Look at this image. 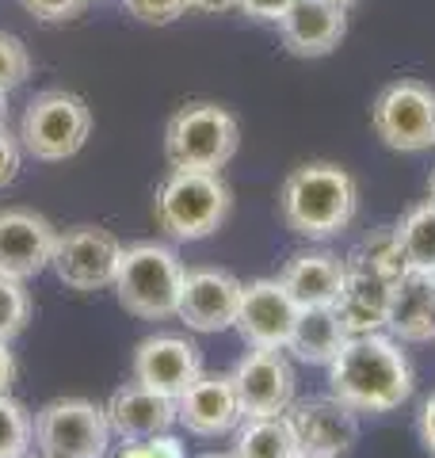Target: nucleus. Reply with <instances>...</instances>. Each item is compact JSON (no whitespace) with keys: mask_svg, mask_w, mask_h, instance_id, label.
<instances>
[{"mask_svg":"<svg viewBox=\"0 0 435 458\" xmlns=\"http://www.w3.org/2000/svg\"><path fill=\"white\" fill-rule=\"evenodd\" d=\"M328 386L355 412H394L416 390V370L401 340L386 333L347 336L328 363Z\"/></svg>","mask_w":435,"mask_h":458,"instance_id":"obj_1","label":"nucleus"},{"mask_svg":"<svg viewBox=\"0 0 435 458\" xmlns=\"http://www.w3.org/2000/svg\"><path fill=\"white\" fill-rule=\"evenodd\" d=\"M359 214V183L332 161H310L286 172L279 188V218L294 237H340Z\"/></svg>","mask_w":435,"mask_h":458,"instance_id":"obj_2","label":"nucleus"},{"mask_svg":"<svg viewBox=\"0 0 435 458\" xmlns=\"http://www.w3.org/2000/svg\"><path fill=\"white\" fill-rule=\"evenodd\" d=\"M183 264L168 245L157 241H138V245L123 249L119 271H115V298L126 313L141 321H168L180 310L183 291Z\"/></svg>","mask_w":435,"mask_h":458,"instance_id":"obj_3","label":"nucleus"},{"mask_svg":"<svg viewBox=\"0 0 435 458\" xmlns=\"http://www.w3.org/2000/svg\"><path fill=\"white\" fill-rule=\"evenodd\" d=\"M234 207V191L222 180V172H192L172 168L157 188V225L172 241H202L222 229Z\"/></svg>","mask_w":435,"mask_h":458,"instance_id":"obj_4","label":"nucleus"},{"mask_svg":"<svg viewBox=\"0 0 435 458\" xmlns=\"http://www.w3.org/2000/svg\"><path fill=\"white\" fill-rule=\"evenodd\" d=\"M241 126L218 104H187L165 126V157L172 168L222 172L237 157Z\"/></svg>","mask_w":435,"mask_h":458,"instance_id":"obj_5","label":"nucleus"},{"mask_svg":"<svg viewBox=\"0 0 435 458\" xmlns=\"http://www.w3.org/2000/svg\"><path fill=\"white\" fill-rule=\"evenodd\" d=\"M92 134V111L77 92L65 89H47L38 92L23 111L20 123V146L27 157L42 165L69 161L84 149Z\"/></svg>","mask_w":435,"mask_h":458,"instance_id":"obj_6","label":"nucleus"},{"mask_svg":"<svg viewBox=\"0 0 435 458\" xmlns=\"http://www.w3.org/2000/svg\"><path fill=\"white\" fill-rule=\"evenodd\" d=\"M111 443L107 409L84 397H57L35 417V451L42 458H104Z\"/></svg>","mask_w":435,"mask_h":458,"instance_id":"obj_7","label":"nucleus"},{"mask_svg":"<svg viewBox=\"0 0 435 458\" xmlns=\"http://www.w3.org/2000/svg\"><path fill=\"white\" fill-rule=\"evenodd\" d=\"M371 126L386 149H435V89L424 81H394L371 107Z\"/></svg>","mask_w":435,"mask_h":458,"instance_id":"obj_8","label":"nucleus"},{"mask_svg":"<svg viewBox=\"0 0 435 458\" xmlns=\"http://www.w3.org/2000/svg\"><path fill=\"white\" fill-rule=\"evenodd\" d=\"M119 256H123V245L111 229L77 225L57 237L50 267L69 291H104V286H115Z\"/></svg>","mask_w":435,"mask_h":458,"instance_id":"obj_9","label":"nucleus"},{"mask_svg":"<svg viewBox=\"0 0 435 458\" xmlns=\"http://www.w3.org/2000/svg\"><path fill=\"white\" fill-rule=\"evenodd\" d=\"M57 229L47 214L27 207H4L0 210V276L8 279H35L54 264Z\"/></svg>","mask_w":435,"mask_h":458,"instance_id":"obj_10","label":"nucleus"},{"mask_svg":"<svg viewBox=\"0 0 435 458\" xmlns=\"http://www.w3.org/2000/svg\"><path fill=\"white\" fill-rule=\"evenodd\" d=\"M234 390L244 417H279L294 405V367L279 348H249L234 367Z\"/></svg>","mask_w":435,"mask_h":458,"instance_id":"obj_11","label":"nucleus"},{"mask_svg":"<svg viewBox=\"0 0 435 458\" xmlns=\"http://www.w3.org/2000/svg\"><path fill=\"white\" fill-rule=\"evenodd\" d=\"M298 302L290 298V291L279 279H256L244 283L241 291V310L234 328L249 348H279L286 352V340L294 333L298 321Z\"/></svg>","mask_w":435,"mask_h":458,"instance_id":"obj_12","label":"nucleus"},{"mask_svg":"<svg viewBox=\"0 0 435 458\" xmlns=\"http://www.w3.org/2000/svg\"><path fill=\"white\" fill-rule=\"evenodd\" d=\"M244 283L222 267H195L183 276L176 318L192 333H226L237 321Z\"/></svg>","mask_w":435,"mask_h":458,"instance_id":"obj_13","label":"nucleus"},{"mask_svg":"<svg viewBox=\"0 0 435 458\" xmlns=\"http://www.w3.org/2000/svg\"><path fill=\"white\" fill-rule=\"evenodd\" d=\"M286 417L294 424V436L306 454L344 458L359 439V412L347 405V401H340L337 394L294 401V405L286 409Z\"/></svg>","mask_w":435,"mask_h":458,"instance_id":"obj_14","label":"nucleus"},{"mask_svg":"<svg viewBox=\"0 0 435 458\" xmlns=\"http://www.w3.org/2000/svg\"><path fill=\"white\" fill-rule=\"evenodd\" d=\"M130 370H134V382L149 386L157 394L180 397L202 375V355L187 336L161 333V336H149L138 344Z\"/></svg>","mask_w":435,"mask_h":458,"instance_id":"obj_15","label":"nucleus"},{"mask_svg":"<svg viewBox=\"0 0 435 458\" xmlns=\"http://www.w3.org/2000/svg\"><path fill=\"white\" fill-rule=\"evenodd\" d=\"M344 286H340V298H337V318L344 325L347 336H362V333H386V321H389V302H394V283L397 279H386L382 271H371L362 264L344 260Z\"/></svg>","mask_w":435,"mask_h":458,"instance_id":"obj_16","label":"nucleus"},{"mask_svg":"<svg viewBox=\"0 0 435 458\" xmlns=\"http://www.w3.org/2000/svg\"><path fill=\"white\" fill-rule=\"evenodd\" d=\"M176 420L195 436H226L244 420L229 375H199L176 397Z\"/></svg>","mask_w":435,"mask_h":458,"instance_id":"obj_17","label":"nucleus"},{"mask_svg":"<svg viewBox=\"0 0 435 458\" xmlns=\"http://www.w3.org/2000/svg\"><path fill=\"white\" fill-rule=\"evenodd\" d=\"M279 31L294 57H325L347 35V8L337 0H294L279 20Z\"/></svg>","mask_w":435,"mask_h":458,"instance_id":"obj_18","label":"nucleus"},{"mask_svg":"<svg viewBox=\"0 0 435 458\" xmlns=\"http://www.w3.org/2000/svg\"><path fill=\"white\" fill-rule=\"evenodd\" d=\"M107 424H111V432L123 436L126 443L161 436L176 424V397L157 394L141 382H126L107 401Z\"/></svg>","mask_w":435,"mask_h":458,"instance_id":"obj_19","label":"nucleus"},{"mask_svg":"<svg viewBox=\"0 0 435 458\" xmlns=\"http://www.w3.org/2000/svg\"><path fill=\"white\" fill-rule=\"evenodd\" d=\"M386 328L401 344L435 340V271L409 267L394 283V302H389Z\"/></svg>","mask_w":435,"mask_h":458,"instance_id":"obj_20","label":"nucleus"},{"mask_svg":"<svg viewBox=\"0 0 435 458\" xmlns=\"http://www.w3.org/2000/svg\"><path fill=\"white\" fill-rule=\"evenodd\" d=\"M344 271L347 264L340 256H332L325 249H306L294 252L279 271V283L290 291V298L310 310V306H337L340 286H344Z\"/></svg>","mask_w":435,"mask_h":458,"instance_id":"obj_21","label":"nucleus"},{"mask_svg":"<svg viewBox=\"0 0 435 458\" xmlns=\"http://www.w3.org/2000/svg\"><path fill=\"white\" fill-rule=\"evenodd\" d=\"M344 325L337 318L332 306H310V310H298V321H294V333L286 340V352L294 355L298 363H310V367H328L337 360V352L344 348Z\"/></svg>","mask_w":435,"mask_h":458,"instance_id":"obj_22","label":"nucleus"},{"mask_svg":"<svg viewBox=\"0 0 435 458\" xmlns=\"http://www.w3.org/2000/svg\"><path fill=\"white\" fill-rule=\"evenodd\" d=\"M234 454L237 458H298L302 443L286 412H279V417H244Z\"/></svg>","mask_w":435,"mask_h":458,"instance_id":"obj_23","label":"nucleus"},{"mask_svg":"<svg viewBox=\"0 0 435 458\" xmlns=\"http://www.w3.org/2000/svg\"><path fill=\"white\" fill-rule=\"evenodd\" d=\"M394 229H397L405 264L416 271H435V203L431 199L405 210Z\"/></svg>","mask_w":435,"mask_h":458,"instance_id":"obj_24","label":"nucleus"},{"mask_svg":"<svg viewBox=\"0 0 435 458\" xmlns=\"http://www.w3.org/2000/svg\"><path fill=\"white\" fill-rule=\"evenodd\" d=\"M347 260H352V264H362V267H371V271H382L386 279H401L405 271H409L394 225L371 229V233L352 249V256H347Z\"/></svg>","mask_w":435,"mask_h":458,"instance_id":"obj_25","label":"nucleus"},{"mask_svg":"<svg viewBox=\"0 0 435 458\" xmlns=\"http://www.w3.org/2000/svg\"><path fill=\"white\" fill-rule=\"evenodd\" d=\"M35 420L16 397L0 394V458H31Z\"/></svg>","mask_w":435,"mask_h":458,"instance_id":"obj_26","label":"nucleus"},{"mask_svg":"<svg viewBox=\"0 0 435 458\" xmlns=\"http://www.w3.org/2000/svg\"><path fill=\"white\" fill-rule=\"evenodd\" d=\"M31 321V294L20 279L0 276V340L20 336Z\"/></svg>","mask_w":435,"mask_h":458,"instance_id":"obj_27","label":"nucleus"},{"mask_svg":"<svg viewBox=\"0 0 435 458\" xmlns=\"http://www.w3.org/2000/svg\"><path fill=\"white\" fill-rule=\"evenodd\" d=\"M31 69H35V62H31L27 42L8 35V31H0V92L20 89V84L31 77Z\"/></svg>","mask_w":435,"mask_h":458,"instance_id":"obj_28","label":"nucleus"},{"mask_svg":"<svg viewBox=\"0 0 435 458\" xmlns=\"http://www.w3.org/2000/svg\"><path fill=\"white\" fill-rule=\"evenodd\" d=\"M126 16H134L138 23H153V27H165V23H176L180 16L192 12L187 0H123Z\"/></svg>","mask_w":435,"mask_h":458,"instance_id":"obj_29","label":"nucleus"},{"mask_svg":"<svg viewBox=\"0 0 435 458\" xmlns=\"http://www.w3.org/2000/svg\"><path fill=\"white\" fill-rule=\"evenodd\" d=\"M115 458H183V443L176 436H149V439H130Z\"/></svg>","mask_w":435,"mask_h":458,"instance_id":"obj_30","label":"nucleus"},{"mask_svg":"<svg viewBox=\"0 0 435 458\" xmlns=\"http://www.w3.org/2000/svg\"><path fill=\"white\" fill-rule=\"evenodd\" d=\"M20 4L42 23H65L72 16H81L89 8V0H20Z\"/></svg>","mask_w":435,"mask_h":458,"instance_id":"obj_31","label":"nucleus"},{"mask_svg":"<svg viewBox=\"0 0 435 458\" xmlns=\"http://www.w3.org/2000/svg\"><path fill=\"white\" fill-rule=\"evenodd\" d=\"M20 161H23L20 138H12L8 126H0V188H8L20 176Z\"/></svg>","mask_w":435,"mask_h":458,"instance_id":"obj_32","label":"nucleus"},{"mask_svg":"<svg viewBox=\"0 0 435 458\" xmlns=\"http://www.w3.org/2000/svg\"><path fill=\"white\" fill-rule=\"evenodd\" d=\"M294 0H241V12H249L260 23H279Z\"/></svg>","mask_w":435,"mask_h":458,"instance_id":"obj_33","label":"nucleus"},{"mask_svg":"<svg viewBox=\"0 0 435 458\" xmlns=\"http://www.w3.org/2000/svg\"><path fill=\"white\" fill-rule=\"evenodd\" d=\"M416 432H420V443H424V451L435 458V394L420 405V417H416Z\"/></svg>","mask_w":435,"mask_h":458,"instance_id":"obj_34","label":"nucleus"},{"mask_svg":"<svg viewBox=\"0 0 435 458\" xmlns=\"http://www.w3.org/2000/svg\"><path fill=\"white\" fill-rule=\"evenodd\" d=\"M12 382H16V355H12L8 340H0V394H8Z\"/></svg>","mask_w":435,"mask_h":458,"instance_id":"obj_35","label":"nucleus"},{"mask_svg":"<svg viewBox=\"0 0 435 458\" xmlns=\"http://www.w3.org/2000/svg\"><path fill=\"white\" fill-rule=\"evenodd\" d=\"M192 12H207V16H218V12H234L241 8V0H187Z\"/></svg>","mask_w":435,"mask_h":458,"instance_id":"obj_36","label":"nucleus"},{"mask_svg":"<svg viewBox=\"0 0 435 458\" xmlns=\"http://www.w3.org/2000/svg\"><path fill=\"white\" fill-rule=\"evenodd\" d=\"M0 126H8V92H0Z\"/></svg>","mask_w":435,"mask_h":458,"instance_id":"obj_37","label":"nucleus"},{"mask_svg":"<svg viewBox=\"0 0 435 458\" xmlns=\"http://www.w3.org/2000/svg\"><path fill=\"white\" fill-rule=\"evenodd\" d=\"M428 195H431V203H435V168H431V180H428Z\"/></svg>","mask_w":435,"mask_h":458,"instance_id":"obj_38","label":"nucleus"},{"mask_svg":"<svg viewBox=\"0 0 435 458\" xmlns=\"http://www.w3.org/2000/svg\"><path fill=\"white\" fill-rule=\"evenodd\" d=\"M337 4H340V8H352V4H355V0H337Z\"/></svg>","mask_w":435,"mask_h":458,"instance_id":"obj_39","label":"nucleus"},{"mask_svg":"<svg viewBox=\"0 0 435 458\" xmlns=\"http://www.w3.org/2000/svg\"><path fill=\"white\" fill-rule=\"evenodd\" d=\"M298 458H328V454H306V451H302Z\"/></svg>","mask_w":435,"mask_h":458,"instance_id":"obj_40","label":"nucleus"},{"mask_svg":"<svg viewBox=\"0 0 435 458\" xmlns=\"http://www.w3.org/2000/svg\"><path fill=\"white\" fill-rule=\"evenodd\" d=\"M202 458H237V454H202Z\"/></svg>","mask_w":435,"mask_h":458,"instance_id":"obj_41","label":"nucleus"},{"mask_svg":"<svg viewBox=\"0 0 435 458\" xmlns=\"http://www.w3.org/2000/svg\"><path fill=\"white\" fill-rule=\"evenodd\" d=\"M35 458H42V454H38V451H35Z\"/></svg>","mask_w":435,"mask_h":458,"instance_id":"obj_42","label":"nucleus"}]
</instances>
